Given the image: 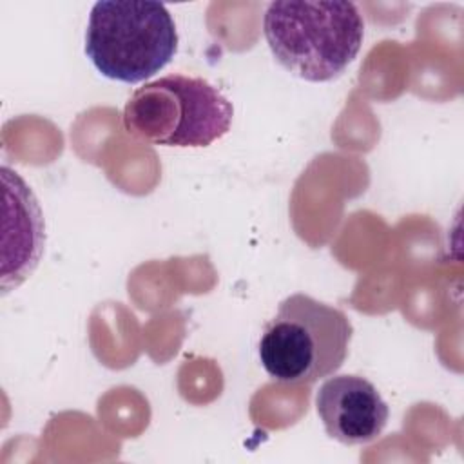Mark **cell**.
I'll return each instance as SVG.
<instances>
[{
    "label": "cell",
    "mask_w": 464,
    "mask_h": 464,
    "mask_svg": "<svg viewBox=\"0 0 464 464\" xmlns=\"http://www.w3.org/2000/svg\"><path fill=\"white\" fill-rule=\"evenodd\" d=\"M263 34L288 72L306 82H330L359 54L364 22L353 2L283 0L268 4Z\"/></svg>",
    "instance_id": "cell-1"
},
{
    "label": "cell",
    "mask_w": 464,
    "mask_h": 464,
    "mask_svg": "<svg viewBox=\"0 0 464 464\" xmlns=\"http://www.w3.org/2000/svg\"><path fill=\"white\" fill-rule=\"evenodd\" d=\"M352 334L343 310L306 294H292L261 332L259 361L277 382L310 384L343 366Z\"/></svg>",
    "instance_id": "cell-2"
},
{
    "label": "cell",
    "mask_w": 464,
    "mask_h": 464,
    "mask_svg": "<svg viewBox=\"0 0 464 464\" xmlns=\"http://www.w3.org/2000/svg\"><path fill=\"white\" fill-rule=\"evenodd\" d=\"M234 107L203 78L169 74L138 87L123 109V129L165 147H208L232 125Z\"/></svg>",
    "instance_id": "cell-3"
},
{
    "label": "cell",
    "mask_w": 464,
    "mask_h": 464,
    "mask_svg": "<svg viewBox=\"0 0 464 464\" xmlns=\"http://www.w3.org/2000/svg\"><path fill=\"white\" fill-rule=\"evenodd\" d=\"M172 14L150 0H100L85 31V54L105 78L138 83L160 72L176 54Z\"/></svg>",
    "instance_id": "cell-4"
},
{
    "label": "cell",
    "mask_w": 464,
    "mask_h": 464,
    "mask_svg": "<svg viewBox=\"0 0 464 464\" xmlns=\"http://www.w3.org/2000/svg\"><path fill=\"white\" fill-rule=\"evenodd\" d=\"M315 408L324 431L348 446L377 439L390 417L377 388L359 375L326 379L317 390Z\"/></svg>",
    "instance_id": "cell-5"
},
{
    "label": "cell",
    "mask_w": 464,
    "mask_h": 464,
    "mask_svg": "<svg viewBox=\"0 0 464 464\" xmlns=\"http://www.w3.org/2000/svg\"><path fill=\"white\" fill-rule=\"evenodd\" d=\"M5 203L13 208V216L5 210V219L13 223V230L4 227V232H13V239L4 241V268L2 286L4 294L11 286L24 283L36 268L45 243L44 216L25 181L7 167H2Z\"/></svg>",
    "instance_id": "cell-6"
}]
</instances>
